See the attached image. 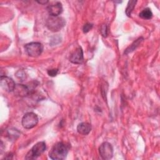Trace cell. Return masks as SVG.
Segmentation results:
<instances>
[{"label": "cell", "mask_w": 160, "mask_h": 160, "mask_svg": "<svg viewBox=\"0 0 160 160\" xmlns=\"http://www.w3.org/2000/svg\"><path fill=\"white\" fill-rule=\"evenodd\" d=\"M91 130V126L88 122H81L77 126L78 132L82 135L88 134Z\"/></svg>", "instance_id": "obj_11"}, {"label": "cell", "mask_w": 160, "mask_h": 160, "mask_svg": "<svg viewBox=\"0 0 160 160\" xmlns=\"http://www.w3.org/2000/svg\"><path fill=\"white\" fill-rule=\"evenodd\" d=\"M0 84H1V88L7 92L13 91L16 86V84L14 81L11 78L5 76H1Z\"/></svg>", "instance_id": "obj_7"}, {"label": "cell", "mask_w": 160, "mask_h": 160, "mask_svg": "<svg viewBox=\"0 0 160 160\" xmlns=\"http://www.w3.org/2000/svg\"><path fill=\"white\" fill-rule=\"evenodd\" d=\"M39 4H46V3L48 2V1H37Z\"/></svg>", "instance_id": "obj_19"}, {"label": "cell", "mask_w": 160, "mask_h": 160, "mask_svg": "<svg viewBox=\"0 0 160 160\" xmlns=\"http://www.w3.org/2000/svg\"><path fill=\"white\" fill-rule=\"evenodd\" d=\"M58 72V69H52L48 71V74L51 76H56Z\"/></svg>", "instance_id": "obj_18"}, {"label": "cell", "mask_w": 160, "mask_h": 160, "mask_svg": "<svg viewBox=\"0 0 160 160\" xmlns=\"http://www.w3.org/2000/svg\"><path fill=\"white\" fill-rule=\"evenodd\" d=\"M139 17L144 19H149L152 17V12L149 8H145L139 13Z\"/></svg>", "instance_id": "obj_12"}, {"label": "cell", "mask_w": 160, "mask_h": 160, "mask_svg": "<svg viewBox=\"0 0 160 160\" xmlns=\"http://www.w3.org/2000/svg\"><path fill=\"white\" fill-rule=\"evenodd\" d=\"M101 33L104 37H106L108 35V28L106 24H103L101 28Z\"/></svg>", "instance_id": "obj_16"}, {"label": "cell", "mask_w": 160, "mask_h": 160, "mask_svg": "<svg viewBox=\"0 0 160 160\" xmlns=\"http://www.w3.org/2000/svg\"><path fill=\"white\" fill-rule=\"evenodd\" d=\"M25 51L27 54L33 58H36L40 56L43 51V46L38 42H32L26 44L24 46Z\"/></svg>", "instance_id": "obj_3"}, {"label": "cell", "mask_w": 160, "mask_h": 160, "mask_svg": "<svg viewBox=\"0 0 160 160\" xmlns=\"http://www.w3.org/2000/svg\"><path fill=\"white\" fill-rule=\"evenodd\" d=\"M68 153V148L65 143L59 142L55 144L49 152V156L51 159L61 160L66 158Z\"/></svg>", "instance_id": "obj_1"}, {"label": "cell", "mask_w": 160, "mask_h": 160, "mask_svg": "<svg viewBox=\"0 0 160 160\" xmlns=\"http://www.w3.org/2000/svg\"><path fill=\"white\" fill-rule=\"evenodd\" d=\"M64 19L59 16H50L46 20L47 28L52 32H57L61 30L65 25Z\"/></svg>", "instance_id": "obj_2"}, {"label": "cell", "mask_w": 160, "mask_h": 160, "mask_svg": "<svg viewBox=\"0 0 160 160\" xmlns=\"http://www.w3.org/2000/svg\"><path fill=\"white\" fill-rule=\"evenodd\" d=\"M99 152L101 157L103 159H110L113 155V148L110 143L104 142L99 146Z\"/></svg>", "instance_id": "obj_6"}, {"label": "cell", "mask_w": 160, "mask_h": 160, "mask_svg": "<svg viewBox=\"0 0 160 160\" xmlns=\"http://www.w3.org/2000/svg\"><path fill=\"white\" fill-rule=\"evenodd\" d=\"M47 10L50 16H58L62 11V6L60 2H56L49 5Z\"/></svg>", "instance_id": "obj_8"}, {"label": "cell", "mask_w": 160, "mask_h": 160, "mask_svg": "<svg viewBox=\"0 0 160 160\" xmlns=\"http://www.w3.org/2000/svg\"><path fill=\"white\" fill-rule=\"evenodd\" d=\"M92 28V24L90 23H86L83 26V32L84 33H86L89 32Z\"/></svg>", "instance_id": "obj_17"}, {"label": "cell", "mask_w": 160, "mask_h": 160, "mask_svg": "<svg viewBox=\"0 0 160 160\" xmlns=\"http://www.w3.org/2000/svg\"><path fill=\"white\" fill-rule=\"evenodd\" d=\"M83 59V52L81 47L76 49L69 58V61L74 64H81L82 62Z\"/></svg>", "instance_id": "obj_9"}, {"label": "cell", "mask_w": 160, "mask_h": 160, "mask_svg": "<svg viewBox=\"0 0 160 160\" xmlns=\"http://www.w3.org/2000/svg\"><path fill=\"white\" fill-rule=\"evenodd\" d=\"M142 41V38H139L138 39H137L136 41H134L126 50V54H128L129 52H132V51H134V49H136V48L141 43V42Z\"/></svg>", "instance_id": "obj_14"}, {"label": "cell", "mask_w": 160, "mask_h": 160, "mask_svg": "<svg viewBox=\"0 0 160 160\" xmlns=\"http://www.w3.org/2000/svg\"><path fill=\"white\" fill-rule=\"evenodd\" d=\"M15 95L20 96V97H24L29 94V90L28 88L23 84H16L14 89L13 91Z\"/></svg>", "instance_id": "obj_10"}, {"label": "cell", "mask_w": 160, "mask_h": 160, "mask_svg": "<svg viewBox=\"0 0 160 160\" xmlns=\"http://www.w3.org/2000/svg\"><path fill=\"white\" fill-rule=\"evenodd\" d=\"M38 122V116L32 112L26 113L22 118V125L25 129H31Z\"/></svg>", "instance_id": "obj_5"}, {"label": "cell", "mask_w": 160, "mask_h": 160, "mask_svg": "<svg viewBox=\"0 0 160 160\" xmlns=\"http://www.w3.org/2000/svg\"><path fill=\"white\" fill-rule=\"evenodd\" d=\"M46 149V143L44 141L38 142L35 144L27 154L25 159H34L39 156Z\"/></svg>", "instance_id": "obj_4"}, {"label": "cell", "mask_w": 160, "mask_h": 160, "mask_svg": "<svg viewBox=\"0 0 160 160\" xmlns=\"http://www.w3.org/2000/svg\"><path fill=\"white\" fill-rule=\"evenodd\" d=\"M136 2H137L136 1H129L128 2L127 8L126 9V14L128 16H131V14L132 11H133V9H134V8L136 6Z\"/></svg>", "instance_id": "obj_13"}, {"label": "cell", "mask_w": 160, "mask_h": 160, "mask_svg": "<svg viewBox=\"0 0 160 160\" xmlns=\"http://www.w3.org/2000/svg\"><path fill=\"white\" fill-rule=\"evenodd\" d=\"M9 138H12V139H16L18 137H19V132L18 131H17V129H13V130L12 129H9L8 131V133Z\"/></svg>", "instance_id": "obj_15"}]
</instances>
